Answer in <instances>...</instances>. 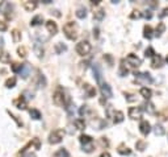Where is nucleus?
<instances>
[{
	"mask_svg": "<svg viewBox=\"0 0 168 157\" xmlns=\"http://www.w3.org/2000/svg\"><path fill=\"white\" fill-rule=\"evenodd\" d=\"M0 62L2 63L11 62V54H8L7 52H2V53H0Z\"/></svg>",
	"mask_w": 168,
	"mask_h": 157,
	"instance_id": "obj_22",
	"label": "nucleus"
},
{
	"mask_svg": "<svg viewBox=\"0 0 168 157\" xmlns=\"http://www.w3.org/2000/svg\"><path fill=\"white\" fill-rule=\"evenodd\" d=\"M87 111V106H83L82 108H80V115H84V112Z\"/></svg>",
	"mask_w": 168,
	"mask_h": 157,
	"instance_id": "obj_50",
	"label": "nucleus"
},
{
	"mask_svg": "<svg viewBox=\"0 0 168 157\" xmlns=\"http://www.w3.org/2000/svg\"><path fill=\"white\" fill-rule=\"evenodd\" d=\"M76 16L79 19H84L87 16V9L86 8H83V7H80V8H78V11H76Z\"/></svg>",
	"mask_w": 168,
	"mask_h": 157,
	"instance_id": "obj_34",
	"label": "nucleus"
},
{
	"mask_svg": "<svg viewBox=\"0 0 168 157\" xmlns=\"http://www.w3.org/2000/svg\"><path fill=\"white\" fill-rule=\"evenodd\" d=\"M79 140H80L82 145H87V144H92L93 141H92V137L88 135H82L80 137H79Z\"/></svg>",
	"mask_w": 168,
	"mask_h": 157,
	"instance_id": "obj_23",
	"label": "nucleus"
},
{
	"mask_svg": "<svg viewBox=\"0 0 168 157\" xmlns=\"http://www.w3.org/2000/svg\"><path fill=\"white\" fill-rule=\"evenodd\" d=\"M164 29H166V25L163 23H159V25H158V28H156V33H155V36H160L163 32H164Z\"/></svg>",
	"mask_w": 168,
	"mask_h": 157,
	"instance_id": "obj_36",
	"label": "nucleus"
},
{
	"mask_svg": "<svg viewBox=\"0 0 168 157\" xmlns=\"http://www.w3.org/2000/svg\"><path fill=\"white\" fill-rule=\"evenodd\" d=\"M142 17V13L139 11H133V13L130 15V19H139Z\"/></svg>",
	"mask_w": 168,
	"mask_h": 157,
	"instance_id": "obj_44",
	"label": "nucleus"
},
{
	"mask_svg": "<svg viewBox=\"0 0 168 157\" xmlns=\"http://www.w3.org/2000/svg\"><path fill=\"white\" fill-rule=\"evenodd\" d=\"M26 157H35V156H34V155H28Z\"/></svg>",
	"mask_w": 168,
	"mask_h": 157,
	"instance_id": "obj_56",
	"label": "nucleus"
},
{
	"mask_svg": "<svg viewBox=\"0 0 168 157\" xmlns=\"http://www.w3.org/2000/svg\"><path fill=\"white\" fill-rule=\"evenodd\" d=\"M113 122L116 124H118V123H122L123 122V114L121 111H117V112H114V116H113Z\"/></svg>",
	"mask_w": 168,
	"mask_h": 157,
	"instance_id": "obj_24",
	"label": "nucleus"
},
{
	"mask_svg": "<svg viewBox=\"0 0 168 157\" xmlns=\"http://www.w3.org/2000/svg\"><path fill=\"white\" fill-rule=\"evenodd\" d=\"M159 16H160V19H163V17H166V16H168V8H164V9H163V12H162V13L159 15Z\"/></svg>",
	"mask_w": 168,
	"mask_h": 157,
	"instance_id": "obj_47",
	"label": "nucleus"
},
{
	"mask_svg": "<svg viewBox=\"0 0 168 157\" xmlns=\"http://www.w3.org/2000/svg\"><path fill=\"white\" fill-rule=\"evenodd\" d=\"M83 151L87 152V153H91L93 151V144H87V145H83Z\"/></svg>",
	"mask_w": 168,
	"mask_h": 157,
	"instance_id": "obj_41",
	"label": "nucleus"
},
{
	"mask_svg": "<svg viewBox=\"0 0 168 157\" xmlns=\"http://www.w3.org/2000/svg\"><path fill=\"white\" fill-rule=\"evenodd\" d=\"M42 2H43V3H45V4H49V3L51 2V0H42Z\"/></svg>",
	"mask_w": 168,
	"mask_h": 157,
	"instance_id": "obj_55",
	"label": "nucleus"
},
{
	"mask_svg": "<svg viewBox=\"0 0 168 157\" xmlns=\"http://www.w3.org/2000/svg\"><path fill=\"white\" fill-rule=\"evenodd\" d=\"M42 21H43V17L41 15H37L35 17H33L32 19V21H30V25L32 27H37V25H41L42 24Z\"/></svg>",
	"mask_w": 168,
	"mask_h": 157,
	"instance_id": "obj_18",
	"label": "nucleus"
},
{
	"mask_svg": "<svg viewBox=\"0 0 168 157\" xmlns=\"http://www.w3.org/2000/svg\"><path fill=\"white\" fill-rule=\"evenodd\" d=\"M126 62L129 63L131 67H138V66L142 65V59L139 58V57H137L135 54H133V53H130V54L126 57Z\"/></svg>",
	"mask_w": 168,
	"mask_h": 157,
	"instance_id": "obj_5",
	"label": "nucleus"
},
{
	"mask_svg": "<svg viewBox=\"0 0 168 157\" xmlns=\"http://www.w3.org/2000/svg\"><path fill=\"white\" fill-rule=\"evenodd\" d=\"M21 69H22V65H21V63L15 62L13 65H12V71H13V73H20V71H21Z\"/></svg>",
	"mask_w": 168,
	"mask_h": 157,
	"instance_id": "obj_37",
	"label": "nucleus"
},
{
	"mask_svg": "<svg viewBox=\"0 0 168 157\" xmlns=\"http://www.w3.org/2000/svg\"><path fill=\"white\" fill-rule=\"evenodd\" d=\"M29 114L32 116V119H34V120L41 119V112H39L38 110H35V108H32V110H29Z\"/></svg>",
	"mask_w": 168,
	"mask_h": 157,
	"instance_id": "obj_28",
	"label": "nucleus"
},
{
	"mask_svg": "<svg viewBox=\"0 0 168 157\" xmlns=\"http://www.w3.org/2000/svg\"><path fill=\"white\" fill-rule=\"evenodd\" d=\"M65 137V131L63 130H55L49 136V143L50 144H59Z\"/></svg>",
	"mask_w": 168,
	"mask_h": 157,
	"instance_id": "obj_2",
	"label": "nucleus"
},
{
	"mask_svg": "<svg viewBox=\"0 0 168 157\" xmlns=\"http://www.w3.org/2000/svg\"><path fill=\"white\" fill-rule=\"evenodd\" d=\"M145 55H146V57H154V55H155V52H154L153 48H149V49H146Z\"/></svg>",
	"mask_w": 168,
	"mask_h": 157,
	"instance_id": "obj_42",
	"label": "nucleus"
},
{
	"mask_svg": "<svg viewBox=\"0 0 168 157\" xmlns=\"http://www.w3.org/2000/svg\"><path fill=\"white\" fill-rule=\"evenodd\" d=\"M151 94H153V92H151L150 88H147V87L141 88V95H142L145 99H150V98H151Z\"/></svg>",
	"mask_w": 168,
	"mask_h": 157,
	"instance_id": "obj_29",
	"label": "nucleus"
},
{
	"mask_svg": "<svg viewBox=\"0 0 168 157\" xmlns=\"http://www.w3.org/2000/svg\"><path fill=\"white\" fill-rule=\"evenodd\" d=\"M100 91H101V95L104 98H112V96H113V91H112V88L108 83H101Z\"/></svg>",
	"mask_w": 168,
	"mask_h": 157,
	"instance_id": "obj_7",
	"label": "nucleus"
},
{
	"mask_svg": "<svg viewBox=\"0 0 168 157\" xmlns=\"http://www.w3.org/2000/svg\"><path fill=\"white\" fill-rule=\"evenodd\" d=\"M104 16H105V11L101 9V8H99V9H96L93 12V19H96V20H102Z\"/></svg>",
	"mask_w": 168,
	"mask_h": 157,
	"instance_id": "obj_20",
	"label": "nucleus"
},
{
	"mask_svg": "<svg viewBox=\"0 0 168 157\" xmlns=\"http://www.w3.org/2000/svg\"><path fill=\"white\" fill-rule=\"evenodd\" d=\"M12 37H13V41L15 42H20V41H21V33H20V30H17V29L12 30Z\"/></svg>",
	"mask_w": 168,
	"mask_h": 157,
	"instance_id": "obj_30",
	"label": "nucleus"
},
{
	"mask_svg": "<svg viewBox=\"0 0 168 157\" xmlns=\"http://www.w3.org/2000/svg\"><path fill=\"white\" fill-rule=\"evenodd\" d=\"M135 80L138 83H142V84H150L154 82L153 77L149 74V73H137L135 74Z\"/></svg>",
	"mask_w": 168,
	"mask_h": 157,
	"instance_id": "obj_4",
	"label": "nucleus"
},
{
	"mask_svg": "<svg viewBox=\"0 0 168 157\" xmlns=\"http://www.w3.org/2000/svg\"><path fill=\"white\" fill-rule=\"evenodd\" d=\"M17 53H18V55L20 57H26V48L25 46H20L18 49H17Z\"/></svg>",
	"mask_w": 168,
	"mask_h": 157,
	"instance_id": "obj_40",
	"label": "nucleus"
},
{
	"mask_svg": "<svg viewBox=\"0 0 168 157\" xmlns=\"http://www.w3.org/2000/svg\"><path fill=\"white\" fill-rule=\"evenodd\" d=\"M135 147H137L138 151H145L146 149V143L142 141V140H139V141H137V144H135Z\"/></svg>",
	"mask_w": 168,
	"mask_h": 157,
	"instance_id": "obj_39",
	"label": "nucleus"
},
{
	"mask_svg": "<svg viewBox=\"0 0 168 157\" xmlns=\"http://www.w3.org/2000/svg\"><path fill=\"white\" fill-rule=\"evenodd\" d=\"M84 88L87 90V95H88V98H92V96H95L96 95V90L92 86H89L88 83L84 84Z\"/></svg>",
	"mask_w": 168,
	"mask_h": 157,
	"instance_id": "obj_26",
	"label": "nucleus"
},
{
	"mask_svg": "<svg viewBox=\"0 0 168 157\" xmlns=\"http://www.w3.org/2000/svg\"><path fill=\"white\" fill-rule=\"evenodd\" d=\"M63 32H65L66 37L69 40H75L78 37V28H76V24L72 23V21H69L63 25Z\"/></svg>",
	"mask_w": 168,
	"mask_h": 157,
	"instance_id": "obj_1",
	"label": "nucleus"
},
{
	"mask_svg": "<svg viewBox=\"0 0 168 157\" xmlns=\"http://www.w3.org/2000/svg\"><path fill=\"white\" fill-rule=\"evenodd\" d=\"M91 52V44L88 41H80L76 45V53L79 55H87Z\"/></svg>",
	"mask_w": 168,
	"mask_h": 157,
	"instance_id": "obj_3",
	"label": "nucleus"
},
{
	"mask_svg": "<svg viewBox=\"0 0 168 157\" xmlns=\"http://www.w3.org/2000/svg\"><path fill=\"white\" fill-rule=\"evenodd\" d=\"M66 50H67V46L65 44H62V42L55 44V52H57V54H62L63 52H66Z\"/></svg>",
	"mask_w": 168,
	"mask_h": 157,
	"instance_id": "obj_25",
	"label": "nucleus"
},
{
	"mask_svg": "<svg viewBox=\"0 0 168 157\" xmlns=\"http://www.w3.org/2000/svg\"><path fill=\"white\" fill-rule=\"evenodd\" d=\"M154 132L156 136H163L166 134V130L163 128V126H160V124H156V126L154 127Z\"/></svg>",
	"mask_w": 168,
	"mask_h": 157,
	"instance_id": "obj_27",
	"label": "nucleus"
},
{
	"mask_svg": "<svg viewBox=\"0 0 168 157\" xmlns=\"http://www.w3.org/2000/svg\"><path fill=\"white\" fill-rule=\"evenodd\" d=\"M46 29L50 32L51 34H55L58 32V27H57V23L53 21V20H49L46 21Z\"/></svg>",
	"mask_w": 168,
	"mask_h": 157,
	"instance_id": "obj_13",
	"label": "nucleus"
},
{
	"mask_svg": "<svg viewBox=\"0 0 168 157\" xmlns=\"http://www.w3.org/2000/svg\"><path fill=\"white\" fill-rule=\"evenodd\" d=\"M143 107H146V106H143ZM146 111H149L150 114H154L155 112V108H154V104L153 103H147V107H146Z\"/></svg>",
	"mask_w": 168,
	"mask_h": 157,
	"instance_id": "obj_43",
	"label": "nucleus"
},
{
	"mask_svg": "<svg viewBox=\"0 0 168 157\" xmlns=\"http://www.w3.org/2000/svg\"><path fill=\"white\" fill-rule=\"evenodd\" d=\"M12 4L11 3H8V2H3V3H0V12L4 15V16H7V17H11V13L9 12L12 11Z\"/></svg>",
	"mask_w": 168,
	"mask_h": 157,
	"instance_id": "obj_8",
	"label": "nucleus"
},
{
	"mask_svg": "<svg viewBox=\"0 0 168 157\" xmlns=\"http://www.w3.org/2000/svg\"><path fill=\"white\" fill-rule=\"evenodd\" d=\"M129 118L131 119H141L142 118V108L141 107H131L129 108Z\"/></svg>",
	"mask_w": 168,
	"mask_h": 157,
	"instance_id": "obj_9",
	"label": "nucleus"
},
{
	"mask_svg": "<svg viewBox=\"0 0 168 157\" xmlns=\"http://www.w3.org/2000/svg\"><path fill=\"white\" fill-rule=\"evenodd\" d=\"M16 86V78H9V79H7V82H5V87L7 88H12V87H15Z\"/></svg>",
	"mask_w": 168,
	"mask_h": 157,
	"instance_id": "obj_35",
	"label": "nucleus"
},
{
	"mask_svg": "<svg viewBox=\"0 0 168 157\" xmlns=\"http://www.w3.org/2000/svg\"><path fill=\"white\" fill-rule=\"evenodd\" d=\"M15 107H17L18 110H26V107H28V104H26V100L22 98V96H20V98L17 99H15Z\"/></svg>",
	"mask_w": 168,
	"mask_h": 157,
	"instance_id": "obj_12",
	"label": "nucleus"
},
{
	"mask_svg": "<svg viewBox=\"0 0 168 157\" xmlns=\"http://www.w3.org/2000/svg\"><path fill=\"white\" fill-rule=\"evenodd\" d=\"M74 124H75V127L78 128V130H84V128H86V123H84V120L83 119H76L74 122Z\"/></svg>",
	"mask_w": 168,
	"mask_h": 157,
	"instance_id": "obj_32",
	"label": "nucleus"
},
{
	"mask_svg": "<svg viewBox=\"0 0 168 157\" xmlns=\"http://www.w3.org/2000/svg\"><path fill=\"white\" fill-rule=\"evenodd\" d=\"M143 37L145 38H153L154 34H153V28H151L150 25H146L145 29H143Z\"/></svg>",
	"mask_w": 168,
	"mask_h": 157,
	"instance_id": "obj_17",
	"label": "nucleus"
},
{
	"mask_svg": "<svg viewBox=\"0 0 168 157\" xmlns=\"http://www.w3.org/2000/svg\"><path fill=\"white\" fill-rule=\"evenodd\" d=\"M125 98H126L127 102H135V100H137V98L131 94H125Z\"/></svg>",
	"mask_w": 168,
	"mask_h": 157,
	"instance_id": "obj_45",
	"label": "nucleus"
},
{
	"mask_svg": "<svg viewBox=\"0 0 168 157\" xmlns=\"http://www.w3.org/2000/svg\"><path fill=\"white\" fill-rule=\"evenodd\" d=\"M139 131H141V134H142V135L147 136V135L150 134V131H151V126H150V123L147 122V120H142L141 124H139Z\"/></svg>",
	"mask_w": 168,
	"mask_h": 157,
	"instance_id": "obj_10",
	"label": "nucleus"
},
{
	"mask_svg": "<svg viewBox=\"0 0 168 157\" xmlns=\"http://www.w3.org/2000/svg\"><path fill=\"white\" fill-rule=\"evenodd\" d=\"M100 157H110V155L108 153V152H104V153H101V156Z\"/></svg>",
	"mask_w": 168,
	"mask_h": 157,
	"instance_id": "obj_52",
	"label": "nucleus"
},
{
	"mask_svg": "<svg viewBox=\"0 0 168 157\" xmlns=\"http://www.w3.org/2000/svg\"><path fill=\"white\" fill-rule=\"evenodd\" d=\"M22 5L24 8L28 11V12H32V11H34L35 8H37V2H33V0H25V2L22 3Z\"/></svg>",
	"mask_w": 168,
	"mask_h": 157,
	"instance_id": "obj_15",
	"label": "nucleus"
},
{
	"mask_svg": "<svg viewBox=\"0 0 168 157\" xmlns=\"http://www.w3.org/2000/svg\"><path fill=\"white\" fill-rule=\"evenodd\" d=\"M151 66L154 69H158V67H162L163 66V58L160 55H154L153 57V61H151Z\"/></svg>",
	"mask_w": 168,
	"mask_h": 157,
	"instance_id": "obj_16",
	"label": "nucleus"
},
{
	"mask_svg": "<svg viewBox=\"0 0 168 157\" xmlns=\"http://www.w3.org/2000/svg\"><path fill=\"white\" fill-rule=\"evenodd\" d=\"M117 152H118L119 155H122V156H127V155H130V153H131V151H130L127 147H125V145H123V144H121V145L118 147Z\"/></svg>",
	"mask_w": 168,
	"mask_h": 157,
	"instance_id": "obj_21",
	"label": "nucleus"
},
{
	"mask_svg": "<svg viewBox=\"0 0 168 157\" xmlns=\"http://www.w3.org/2000/svg\"><path fill=\"white\" fill-rule=\"evenodd\" d=\"M92 70H93V77L95 79L97 80L99 83H101V78H102V71H101V67H100L99 65H95L92 66Z\"/></svg>",
	"mask_w": 168,
	"mask_h": 157,
	"instance_id": "obj_11",
	"label": "nucleus"
},
{
	"mask_svg": "<svg viewBox=\"0 0 168 157\" xmlns=\"http://www.w3.org/2000/svg\"><path fill=\"white\" fill-rule=\"evenodd\" d=\"M7 23H4V21H0V32H5L7 30Z\"/></svg>",
	"mask_w": 168,
	"mask_h": 157,
	"instance_id": "obj_46",
	"label": "nucleus"
},
{
	"mask_svg": "<svg viewBox=\"0 0 168 157\" xmlns=\"http://www.w3.org/2000/svg\"><path fill=\"white\" fill-rule=\"evenodd\" d=\"M30 71H32V67H30L29 63H24V65H22V69H21V71H20V75H21V78L26 79L28 77H29Z\"/></svg>",
	"mask_w": 168,
	"mask_h": 157,
	"instance_id": "obj_14",
	"label": "nucleus"
},
{
	"mask_svg": "<svg viewBox=\"0 0 168 157\" xmlns=\"http://www.w3.org/2000/svg\"><path fill=\"white\" fill-rule=\"evenodd\" d=\"M93 36H95V37H99V29H97V28L93 29Z\"/></svg>",
	"mask_w": 168,
	"mask_h": 157,
	"instance_id": "obj_51",
	"label": "nucleus"
},
{
	"mask_svg": "<svg viewBox=\"0 0 168 157\" xmlns=\"http://www.w3.org/2000/svg\"><path fill=\"white\" fill-rule=\"evenodd\" d=\"M100 2H101V0H91L92 4H100Z\"/></svg>",
	"mask_w": 168,
	"mask_h": 157,
	"instance_id": "obj_53",
	"label": "nucleus"
},
{
	"mask_svg": "<svg viewBox=\"0 0 168 157\" xmlns=\"http://www.w3.org/2000/svg\"><path fill=\"white\" fill-rule=\"evenodd\" d=\"M46 86V79L45 77L41 74V73H38V82H37V87H45Z\"/></svg>",
	"mask_w": 168,
	"mask_h": 157,
	"instance_id": "obj_33",
	"label": "nucleus"
},
{
	"mask_svg": "<svg viewBox=\"0 0 168 157\" xmlns=\"http://www.w3.org/2000/svg\"><path fill=\"white\" fill-rule=\"evenodd\" d=\"M127 73H129V70L125 67V59H123V61H121V67H119V77H125Z\"/></svg>",
	"mask_w": 168,
	"mask_h": 157,
	"instance_id": "obj_31",
	"label": "nucleus"
},
{
	"mask_svg": "<svg viewBox=\"0 0 168 157\" xmlns=\"http://www.w3.org/2000/svg\"><path fill=\"white\" fill-rule=\"evenodd\" d=\"M166 61H167V63H168V55H167V58H166Z\"/></svg>",
	"mask_w": 168,
	"mask_h": 157,
	"instance_id": "obj_57",
	"label": "nucleus"
},
{
	"mask_svg": "<svg viewBox=\"0 0 168 157\" xmlns=\"http://www.w3.org/2000/svg\"><path fill=\"white\" fill-rule=\"evenodd\" d=\"M34 53L37 54L38 58L43 57V48L39 45V42H35V44H34Z\"/></svg>",
	"mask_w": 168,
	"mask_h": 157,
	"instance_id": "obj_19",
	"label": "nucleus"
},
{
	"mask_svg": "<svg viewBox=\"0 0 168 157\" xmlns=\"http://www.w3.org/2000/svg\"><path fill=\"white\" fill-rule=\"evenodd\" d=\"M101 144H102V145H105V147L109 145V143H108V140L105 137H101Z\"/></svg>",
	"mask_w": 168,
	"mask_h": 157,
	"instance_id": "obj_48",
	"label": "nucleus"
},
{
	"mask_svg": "<svg viewBox=\"0 0 168 157\" xmlns=\"http://www.w3.org/2000/svg\"><path fill=\"white\" fill-rule=\"evenodd\" d=\"M145 17H146V19H151V17H153V13H151L150 11H146V13H145Z\"/></svg>",
	"mask_w": 168,
	"mask_h": 157,
	"instance_id": "obj_49",
	"label": "nucleus"
},
{
	"mask_svg": "<svg viewBox=\"0 0 168 157\" xmlns=\"http://www.w3.org/2000/svg\"><path fill=\"white\" fill-rule=\"evenodd\" d=\"M3 44H4V40H3V37H0V48L3 46Z\"/></svg>",
	"mask_w": 168,
	"mask_h": 157,
	"instance_id": "obj_54",
	"label": "nucleus"
},
{
	"mask_svg": "<svg viewBox=\"0 0 168 157\" xmlns=\"http://www.w3.org/2000/svg\"><path fill=\"white\" fill-rule=\"evenodd\" d=\"M55 156H57V157H71V156L69 155V152H67L66 149H63V148H62V149H59Z\"/></svg>",
	"mask_w": 168,
	"mask_h": 157,
	"instance_id": "obj_38",
	"label": "nucleus"
},
{
	"mask_svg": "<svg viewBox=\"0 0 168 157\" xmlns=\"http://www.w3.org/2000/svg\"><path fill=\"white\" fill-rule=\"evenodd\" d=\"M65 99H66V96H65V94H63L62 90H57L54 92L53 100L57 106H65Z\"/></svg>",
	"mask_w": 168,
	"mask_h": 157,
	"instance_id": "obj_6",
	"label": "nucleus"
}]
</instances>
